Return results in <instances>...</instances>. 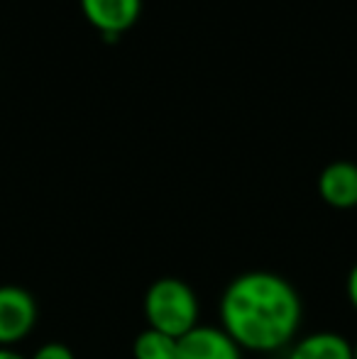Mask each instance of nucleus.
<instances>
[{"label": "nucleus", "instance_id": "f257e3e1", "mask_svg": "<svg viewBox=\"0 0 357 359\" xmlns=\"http://www.w3.org/2000/svg\"><path fill=\"white\" fill-rule=\"evenodd\" d=\"M304 306L289 279L274 271L238 274L220 296V327L248 352L284 350L301 327Z\"/></svg>", "mask_w": 357, "mask_h": 359}, {"label": "nucleus", "instance_id": "f03ea898", "mask_svg": "<svg viewBox=\"0 0 357 359\" xmlns=\"http://www.w3.org/2000/svg\"><path fill=\"white\" fill-rule=\"evenodd\" d=\"M142 311L147 318V327H154L177 340L201 325L198 296L184 279H177V276H162L152 281L144 291Z\"/></svg>", "mask_w": 357, "mask_h": 359}, {"label": "nucleus", "instance_id": "7ed1b4c3", "mask_svg": "<svg viewBox=\"0 0 357 359\" xmlns=\"http://www.w3.org/2000/svg\"><path fill=\"white\" fill-rule=\"evenodd\" d=\"M37 323V301L22 286H0V347L22 342Z\"/></svg>", "mask_w": 357, "mask_h": 359}, {"label": "nucleus", "instance_id": "20e7f679", "mask_svg": "<svg viewBox=\"0 0 357 359\" xmlns=\"http://www.w3.org/2000/svg\"><path fill=\"white\" fill-rule=\"evenodd\" d=\"M177 359H243V350L223 327L198 325L179 337Z\"/></svg>", "mask_w": 357, "mask_h": 359}, {"label": "nucleus", "instance_id": "39448f33", "mask_svg": "<svg viewBox=\"0 0 357 359\" xmlns=\"http://www.w3.org/2000/svg\"><path fill=\"white\" fill-rule=\"evenodd\" d=\"M318 196L335 210L357 208V164L330 161L318 176Z\"/></svg>", "mask_w": 357, "mask_h": 359}, {"label": "nucleus", "instance_id": "423d86ee", "mask_svg": "<svg viewBox=\"0 0 357 359\" xmlns=\"http://www.w3.org/2000/svg\"><path fill=\"white\" fill-rule=\"evenodd\" d=\"M81 10L95 29L120 34L140 20L142 0H81Z\"/></svg>", "mask_w": 357, "mask_h": 359}, {"label": "nucleus", "instance_id": "0eeeda50", "mask_svg": "<svg viewBox=\"0 0 357 359\" xmlns=\"http://www.w3.org/2000/svg\"><path fill=\"white\" fill-rule=\"evenodd\" d=\"M286 359H353V342L340 332H311L291 342Z\"/></svg>", "mask_w": 357, "mask_h": 359}, {"label": "nucleus", "instance_id": "6e6552de", "mask_svg": "<svg viewBox=\"0 0 357 359\" xmlns=\"http://www.w3.org/2000/svg\"><path fill=\"white\" fill-rule=\"evenodd\" d=\"M177 337L144 327L133 340V359H177Z\"/></svg>", "mask_w": 357, "mask_h": 359}, {"label": "nucleus", "instance_id": "1a4fd4ad", "mask_svg": "<svg viewBox=\"0 0 357 359\" xmlns=\"http://www.w3.org/2000/svg\"><path fill=\"white\" fill-rule=\"evenodd\" d=\"M29 359H76V355L64 342H44L42 347L34 350V355Z\"/></svg>", "mask_w": 357, "mask_h": 359}, {"label": "nucleus", "instance_id": "9d476101", "mask_svg": "<svg viewBox=\"0 0 357 359\" xmlns=\"http://www.w3.org/2000/svg\"><path fill=\"white\" fill-rule=\"evenodd\" d=\"M345 296H348V303L357 311V262L350 266L348 279H345Z\"/></svg>", "mask_w": 357, "mask_h": 359}, {"label": "nucleus", "instance_id": "9b49d317", "mask_svg": "<svg viewBox=\"0 0 357 359\" xmlns=\"http://www.w3.org/2000/svg\"><path fill=\"white\" fill-rule=\"evenodd\" d=\"M0 359H27V357H22L18 350H13V347H0Z\"/></svg>", "mask_w": 357, "mask_h": 359}, {"label": "nucleus", "instance_id": "f8f14e48", "mask_svg": "<svg viewBox=\"0 0 357 359\" xmlns=\"http://www.w3.org/2000/svg\"><path fill=\"white\" fill-rule=\"evenodd\" d=\"M353 359H357V340L353 342Z\"/></svg>", "mask_w": 357, "mask_h": 359}]
</instances>
